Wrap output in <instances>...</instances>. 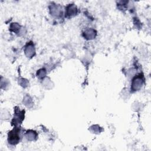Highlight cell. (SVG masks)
Wrapping results in <instances>:
<instances>
[{"label":"cell","instance_id":"obj_1","mask_svg":"<svg viewBox=\"0 0 151 151\" xmlns=\"http://www.w3.org/2000/svg\"><path fill=\"white\" fill-rule=\"evenodd\" d=\"M19 129L15 127L12 130L9 132L8 135V141L9 143L12 145H17L19 142Z\"/></svg>","mask_w":151,"mask_h":151},{"label":"cell","instance_id":"obj_2","mask_svg":"<svg viewBox=\"0 0 151 151\" xmlns=\"http://www.w3.org/2000/svg\"><path fill=\"white\" fill-rule=\"evenodd\" d=\"M143 76L142 73L134 76L132 81L131 90L133 91L139 90L142 86L143 83Z\"/></svg>","mask_w":151,"mask_h":151},{"label":"cell","instance_id":"obj_3","mask_svg":"<svg viewBox=\"0 0 151 151\" xmlns=\"http://www.w3.org/2000/svg\"><path fill=\"white\" fill-rule=\"evenodd\" d=\"M24 110L19 111L18 109H15V116L12 120V124H14V126L16 127L19 123H21L22 121L24 119Z\"/></svg>","mask_w":151,"mask_h":151},{"label":"cell","instance_id":"obj_4","mask_svg":"<svg viewBox=\"0 0 151 151\" xmlns=\"http://www.w3.org/2000/svg\"><path fill=\"white\" fill-rule=\"evenodd\" d=\"M65 17H70L77 13V7L74 4L68 5L65 8Z\"/></svg>","mask_w":151,"mask_h":151},{"label":"cell","instance_id":"obj_5","mask_svg":"<svg viewBox=\"0 0 151 151\" xmlns=\"http://www.w3.org/2000/svg\"><path fill=\"white\" fill-rule=\"evenodd\" d=\"M25 55L28 57H32L35 54V49L32 43H29L27 45L25 49Z\"/></svg>","mask_w":151,"mask_h":151},{"label":"cell","instance_id":"obj_6","mask_svg":"<svg viewBox=\"0 0 151 151\" xmlns=\"http://www.w3.org/2000/svg\"><path fill=\"white\" fill-rule=\"evenodd\" d=\"M96 31L91 28L86 29L83 33L84 37L87 40H91L94 38L96 37Z\"/></svg>","mask_w":151,"mask_h":151},{"label":"cell","instance_id":"obj_7","mask_svg":"<svg viewBox=\"0 0 151 151\" xmlns=\"http://www.w3.org/2000/svg\"><path fill=\"white\" fill-rule=\"evenodd\" d=\"M25 136L29 140H34L37 137V133L33 130H28L25 133Z\"/></svg>","mask_w":151,"mask_h":151},{"label":"cell","instance_id":"obj_8","mask_svg":"<svg viewBox=\"0 0 151 151\" xmlns=\"http://www.w3.org/2000/svg\"><path fill=\"white\" fill-rule=\"evenodd\" d=\"M21 26L18 23H12L10 25V30L17 32L20 29Z\"/></svg>","mask_w":151,"mask_h":151},{"label":"cell","instance_id":"obj_9","mask_svg":"<svg viewBox=\"0 0 151 151\" xmlns=\"http://www.w3.org/2000/svg\"><path fill=\"white\" fill-rule=\"evenodd\" d=\"M51 8L50 9V11H51V14L52 15H59L60 12V9L58 8V7L56 5H52L51 6Z\"/></svg>","mask_w":151,"mask_h":151},{"label":"cell","instance_id":"obj_10","mask_svg":"<svg viewBox=\"0 0 151 151\" xmlns=\"http://www.w3.org/2000/svg\"><path fill=\"white\" fill-rule=\"evenodd\" d=\"M45 74H46V71L45 69H40L37 73V77H38L39 78L44 77L45 76Z\"/></svg>","mask_w":151,"mask_h":151}]
</instances>
